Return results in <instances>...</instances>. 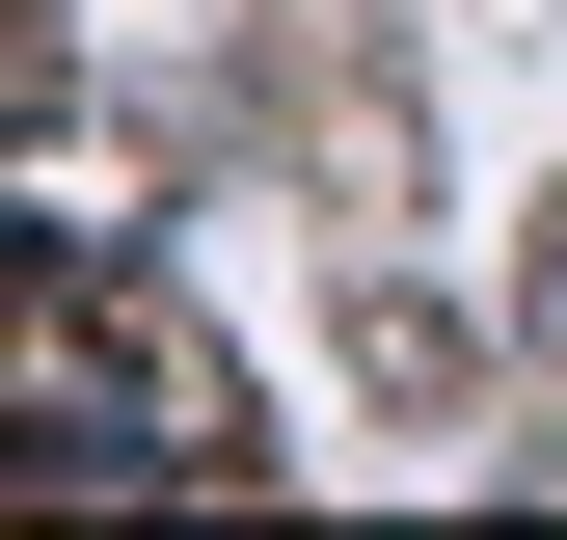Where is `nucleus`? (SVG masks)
Wrapping results in <instances>:
<instances>
[{"label": "nucleus", "instance_id": "1", "mask_svg": "<svg viewBox=\"0 0 567 540\" xmlns=\"http://www.w3.org/2000/svg\"><path fill=\"white\" fill-rule=\"evenodd\" d=\"M0 459L28 487H244V405L189 324H109L82 217H28V352H0Z\"/></svg>", "mask_w": 567, "mask_h": 540}, {"label": "nucleus", "instance_id": "2", "mask_svg": "<svg viewBox=\"0 0 567 540\" xmlns=\"http://www.w3.org/2000/svg\"><path fill=\"white\" fill-rule=\"evenodd\" d=\"M514 324H540V352H567V189H540V270H514Z\"/></svg>", "mask_w": 567, "mask_h": 540}]
</instances>
